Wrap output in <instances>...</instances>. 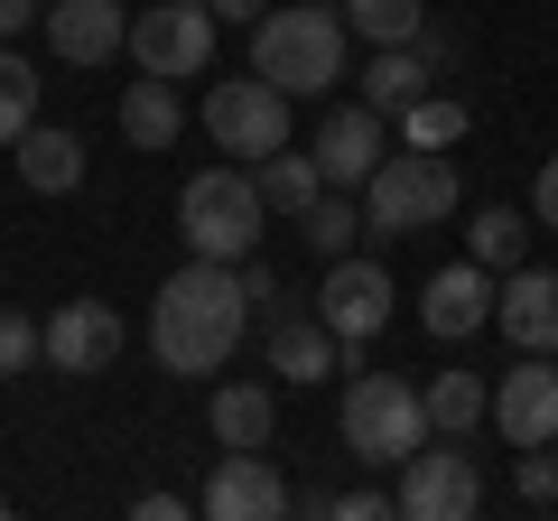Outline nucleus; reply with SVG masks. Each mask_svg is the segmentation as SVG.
I'll return each instance as SVG.
<instances>
[{
	"instance_id": "1",
	"label": "nucleus",
	"mask_w": 558,
	"mask_h": 521,
	"mask_svg": "<svg viewBox=\"0 0 558 521\" xmlns=\"http://www.w3.org/2000/svg\"><path fill=\"white\" fill-rule=\"evenodd\" d=\"M242 326H252V289H242V260H186L159 280V307H149V344L178 381H215L233 363Z\"/></svg>"
},
{
	"instance_id": "2",
	"label": "nucleus",
	"mask_w": 558,
	"mask_h": 521,
	"mask_svg": "<svg viewBox=\"0 0 558 521\" xmlns=\"http://www.w3.org/2000/svg\"><path fill=\"white\" fill-rule=\"evenodd\" d=\"M336 428H344V457L354 465H381V475H400V465L418 457V447L438 438L428 428V391L400 373H344V401H336Z\"/></svg>"
},
{
	"instance_id": "3",
	"label": "nucleus",
	"mask_w": 558,
	"mask_h": 521,
	"mask_svg": "<svg viewBox=\"0 0 558 521\" xmlns=\"http://www.w3.org/2000/svg\"><path fill=\"white\" fill-rule=\"evenodd\" d=\"M344 10H326V0H289V10H260L252 20V75H270L279 94H326V84L344 75Z\"/></svg>"
},
{
	"instance_id": "4",
	"label": "nucleus",
	"mask_w": 558,
	"mask_h": 521,
	"mask_svg": "<svg viewBox=\"0 0 558 521\" xmlns=\"http://www.w3.org/2000/svg\"><path fill=\"white\" fill-rule=\"evenodd\" d=\"M260 223H270V205H260L252 168H196V178L178 186V233H186V252H205V260H252Z\"/></svg>"
},
{
	"instance_id": "5",
	"label": "nucleus",
	"mask_w": 558,
	"mask_h": 521,
	"mask_svg": "<svg viewBox=\"0 0 558 521\" xmlns=\"http://www.w3.org/2000/svg\"><path fill=\"white\" fill-rule=\"evenodd\" d=\"M457 215V159L447 149H391L363 178V223L373 233H428Z\"/></svg>"
},
{
	"instance_id": "6",
	"label": "nucleus",
	"mask_w": 558,
	"mask_h": 521,
	"mask_svg": "<svg viewBox=\"0 0 558 521\" xmlns=\"http://www.w3.org/2000/svg\"><path fill=\"white\" fill-rule=\"evenodd\" d=\"M205 131H215L223 159H270V149H289V94H279L270 75H233V84H205Z\"/></svg>"
},
{
	"instance_id": "7",
	"label": "nucleus",
	"mask_w": 558,
	"mask_h": 521,
	"mask_svg": "<svg viewBox=\"0 0 558 521\" xmlns=\"http://www.w3.org/2000/svg\"><path fill=\"white\" fill-rule=\"evenodd\" d=\"M215 0H159V10H131V57H140V75H168V84H186V75H205L215 65Z\"/></svg>"
},
{
	"instance_id": "8",
	"label": "nucleus",
	"mask_w": 558,
	"mask_h": 521,
	"mask_svg": "<svg viewBox=\"0 0 558 521\" xmlns=\"http://www.w3.org/2000/svg\"><path fill=\"white\" fill-rule=\"evenodd\" d=\"M391 502H400L410 521H475L484 475H475V457H465V438H428V447L391 475Z\"/></svg>"
},
{
	"instance_id": "9",
	"label": "nucleus",
	"mask_w": 558,
	"mask_h": 521,
	"mask_svg": "<svg viewBox=\"0 0 558 521\" xmlns=\"http://www.w3.org/2000/svg\"><path fill=\"white\" fill-rule=\"evenodd\" d=\"M317 317L336 326L344 344H373L381 326H391V260H363V252L326 260V280H317Z\"/></svg>"
},
{
	"instance_id": "10",
	"label": "nucleus",
	"mask_w": 558,
	"mask_h": 521,
	"mask_svg": "<svg viewBox=\"0 0 558 521\" xmlns=\"http://www.w3.org/2000/svg\"><path fill=\"white\" fill-rule=\"evenodd\" d=\"M494 299H502V270H484V260L465 252V260H447L438 280L418 289V326H428L438 344H465V336L494 326Z\"/></svg>"
},
{
	"instance_id": "11",
	"label": "nucleus",
	"mask_w": 558,
	"mask_h": 521,
	"mask_svg": "<svg viewBox=\"0 0 558 521\" xmlns=\"http://www.w3.org/2000/svg\"><path fill=\"white\" fill-rule=\"evenodd\" d=\"M270 373L317 391V381H336V373H363V354L317 317V307H279V317H270Z\"/></svg>"
},
{
	"instance_id": "12",
	"label": "nucleus",
	"mask_w": 558,
	"mask_h": 521,
	"mask_svg": "<svg viewBox=\"0 0 558 521\" xmlns=\"http://www.w3.org/2000/svg\"><path fill=\"white\" fill-rule=\"evenodd\" d=\"M289 502L299 494H289V475H279L260 447H223L215 457V484H205V512L215 521H279Z\"/></svg>"
},
{
	"instance_id": "13",
	"label": "nucleus",
	"mask_w": 558,
	"mask_h": 521,
	"mask_svg": "<svg viewBox=\"0 0 558 521\" xmlns=\"http://www.w3.org/2000/svg\"><path fill=\"white\" fill-rule=\"evenodd\" d=\"M494 428L512 447H558V363L549 354H521L494 381Z\"/></svg>"
},
{
	"instance_id": "14",
	"label": "nucleus",
	"mask_w": 558,
	"mask_h": 521,
	"mask_svg": "<svg viewBox=\"0 0 558 521\" xmlns=\"http://www.w3.org/2000/svg\"><path fill=\"white\" fill-rule=\"evenodd\" d=\"M391 159V141H381V112L373 102H336V112H317V168H326V186H354L363 196V178Z\"/></svg>"
},
{
	"instance_id": "15",
	"label": "nucleus",
	"mask_w": 558,
	"mask_h": 521,
	"mask_svg": "<svg viewBox=\"0 0 558 521\" xmlns=\"http://www.w3.org/2000/svg\"><path fill=\"white\" fill-rule=\"evenodd\" d=\"M47 47L65 65H112L131 47V10L121 0H47Z\"/></svg>"
},
{
	"instance_id": "16",
	"label": "nucleus",
	"mask_w": 558,
	"mask_h": 521,
	"mask_svg": "<svg viewBox=\"0 0 558 521\" xmlns=\"http://www.w3.org/2000/svg\"><path fill=\"white\" fill-rule=\"evenodd\" d=\"M121 307H102V299H75V307H57V317H47V363H57V373H102V363L121 354Z\"/></svg>"
},
{
	"instance_id": "17",
	"label": "nucleus",
	"mask_w": 558,
	"mask_h": 521,
	"mask_svg": "<svg viewBox=\"0 0 558 521\" xmlns=\"http://www.w3.org/2000/svg\"><path fill=\"white\" fill-rule=\"evenodd\" d=\"M494 326L521 344V354H558V270H502V299H494Z\"/></svg>"
},
{
	"instance_id": "18",
	"label": "nucleus",
	"mask_w": 558,
	"mask_h": 521,
	"mask_svg": "<svg viewBox=\"0 0 558 521\" xmlns=\"http://www.w3.org/2000/svg\"><path fill=\"white\" fill-rule=\"evenodd\" d=\"M10 159H20L28 196H75V186H84V141H75V131H57V121H28Z\"/></svg>"
},
{
	"instance_id": "19",
	"label": "nucleus",
	"mask_w": 558,
	"mask_h": 521,
	"mask_svg": "<svg viewBox=\"0 0 558 521\" xmlns=\"http://www.w3.org/2000/svg\"><path fill=\"white\" fill-rule=\"evenodd\" d=\"M178 131H186V102H178V84H168V75L121 84V141H131V149L168 159V149H178Z\"/></svg>"
},
{
	"instance_id": "20",
	"label": "nucleus",
	"mask_w": 558,
	"mask_h": 521,
	"mask_svg": "<svg viewBox=\"0 0 558 521\" xmlns=\"http://www.w3.org/2000/svg\"><path fill=\"white\" fill-rule=\"evenodd\" d=\"M205 420H215L223 447H270V428H279V391H270V381H215Z\"/></svg>"
},
{
	"instance_id": "21",
	"label": "nucleus",
	"mask_w": 558,
	"mask_h": 521,
	"mask_svg": "<svg viewBox=\"0 0 558 521\" xmlns=\"http://www.w3.org/2000/svg\"><path fill=\"white\" fill-rule=\"evenodd\" d=\"M428 84H438V75H428V57H418V47H373V65H363V102H373L381 121H400Z\"/></svg>"
},
{
	"instance_id": "22",
	"label": "nucleus",
	"mask_w": 558,
	"mask_h": 521,
	"mask_svg": "<svg viewBox=\"0 0 558 521\" xmlns=\"http://www.w3.org/2000/svg\"><path fill=\"white\" fill-rule=\"evenodd\" d=\"M418 391H428V428L438 438H475L494 420V381L484 373H438V381H418Z\"/></svg>"
},
{
	"instance_id": "23",
	"label": "nucleus",
	"mask_w": 558,
	"mask_h": 521,
	"mask_svg": "<svg viewBox=\"0 0 558 521\" xmlns=\"http://www.w3.org/2000/svg\"><path fill=\"white\" fill-rule=\"evenodd\" d=\"M252 178H260V205H270V215H307V205L326 196L317 149H270V159H252Z\"/></svg>"
},
{
	"instance_id": "24",
	"label": "nucleus",
	"mask_w": 558,
	"mask_h": 521,
	"mask_svg": "<svg viewBox=\"0 0 558 521\" xmlns=\"http://www.w3.org/2000/svg\"><path fill=\"white\" fill-rule=\"evenodd\" d=\"M299 233H307V252H317V260H344L373 223H363V196H354V186H326V196L299 215Z\"/></svg>"
},
{
	"instance_id": "25",
	"label": "nucleus",
	"mask_w": 558,
	"mask_h": 521,
	"mask_svg": "<svg viewBox=\"0 0 558 521\" xmlns=\"http://www.w3.org/2000/svg\"><path fill=\"white\" fill-rule=\"evenodd\" d=\"M465 252H475L484 270H521V252H531V215H521V205H484V215L465 223Z\"/></svg>"
},
{
	"instance_id": "26",
	"label": "nucleus",
	"mask_w": 558,
	"mask_h": 521,
	"mask_svg": "<svg viewBox=\"0 0 558 521\" xmlns=\"http://www.w3.org/2000/svg\"><path fill=\"white\" fill-rule=\"evenodd\" d=\"M457 141H465V94H438V84H428V94L400 112V149H457Z\"/></svg>"
},
{
	"instance_id": "27",
	"label": "nucleus",
	"mask_w": 558,
	"mask_h": 521,
	"mask_svg": "<svg viewBox=\"0 0 558 521\" xmlns=\"http://www.w3.org/2000/svg\"><path fill=\"white\" fill-rule=\"evenodd\" d=\"M418 20H428V0H344V28L373 47H410Z\"/></svg>"
},
{
	"instance_id": "28",
	"label": "nucleus",
	"mask_w": 558,
	"mask_h": 521,
	"mask_svg": "<svg viewBox=\"0 0 558 521\" xmlns=\"http://www.w3.org/2000/svg\"><path fill=\"white\" fill-rule=\"evenodd\" d=\"M28 121H38V65L20 47H0V149H20Z\"/></svg>"
},
{
	"instance_id": "29",
	"label": "nucleus",
	"mask_w": 558,
	"mask_h": 521,
	"mask_svg": "<svg viewBox=\"0 0 558 521\" xmlns=\"http://www.w3.org/2000/svg\"><path fill=\"white\" fill-rule=\"evenodd\" d=\"M28 363H47V326H28L20 307H0V381H20Z\"/></svg>"
},
{
	"instance_id": "30",
	"label": "nucleus",
	"mask_w": 558,
	"mask_h": 521,
	"mask_svg": "<svg viewBox=\"0 0 558 521\" xmlns=\"http://www.w3.org/2000/svg\"><path fill=\"white\" fill-rule=\"evenodd\" d=\"M410 47L428 57V75H438V84L465 65V28H447V20H418V38H410Z\"/></svg>"
},
{
	"instance_id": "31",
	"label": "nucleus",
	"mask_w": 558,
	"mask_h": 521,
	"mask_svg": "<svg viewBox=\"0 0 558 521\" xmlns=\"http://www.w3.org/2000/svg\"><path fill=\"white\" fill-rule=\"evenodd\" d=\"M512 494H521V502H558V447H521Z\"/></svg>"
},
{
	"instance_id": "32",
	"label": "nucleus",
	"mask_w": 558,
	"mask_h": 521,
	"mask_svg": "<svg viewBox=\"0 0 558 521\" xmlns=\"http://www.w3.org/2000/svg\"><path fill=\"white\" fill-rule=\"evenodd\" d=\"M381 512H400L391 484H354V494H336V521H381Z\"/></svg>"
},
{
	"instance_id": "33",
	"label": "nucleus",
	"mask_w": 558,
	"mask_h": 521,
	"mask_svg": "<svg viewBox=\"0 0 558 521\" xmlns=\"http://www.w3.org/2000/svg\"><path fill=\"white\" fill-rule=\"evenodd\" d=\"M242 289H252V307H279V270H270V260H242Z\"/></svg>"
},
{
	"instance_id": "34",
	"label": "nucleus",
	"mask_w": 558,
	"mask_h": 521,
	"mask_svg": "<svg viewBox=\"0 0 558 521\" xmlns=\"http://www.w3.org/2000/svg\"><path fill=\"white\" fill-rule=\"evenodd\" d=\"M28 20H47V0H0V47L20 38V28H28Z\"/></svg>"
},
{
	"instance_id": "35",
	"label": "nucleus",
	"mask_w": 558,
	"mask_h": 521,
	"mask_svg": "<svg viewBox=\"0 0 558 521\" xmlns=\"http://www.w3.org/2000/svg\"><path fill=\"white\" fill-rule=\"evenodd\" d=\"M531 215L558 233V159H539V196H531Z\"/></svg>"
},
{
	"instance_id": "36",
	"label": "nucleus",
	"mask_w": 558,
	"mask_h": 521,
	"mask_svg": "<svg viewBox=\"0 0 558 521\" xmlns=\"http://www.w3.org/2000/svg\"><path fill=\"white\" fill-rule=\"evenodd\" d=\"M260 10H270V0H215V20H233V28H252Z\"/></svg>"
},
{
	"instance_id": "37",
	"label": "nucleus",
	"mask_w": 558,
	"mask_h": 521,
	"mask_svg": "<svg viewBox=\"0 0 558 521\" xmlns=\"http://www.w3.org/2000/svg\"><path fill=\"white\" fill-rule=\"evenodd\" d=\"M0 512H10V502H0Z\"/></svg>"
}]
</instances>
